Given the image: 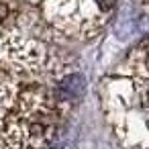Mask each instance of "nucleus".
Segmentation results:
<instances>
[{"label": "nucleus", "instance_id": "nucleus-3", "mask_svg": "<svg viewBox=\"0 0 149 149\" xmlns=\"http://www.w3.org/2000/svg\"><path fill=\"white\" fill-rule=\"evenodd\" d=\"M127 68L131 70V74L143 78V80H149V39L145 43H141L129 57L127 61Z\"/></svg>", "mask_w": 149, "mask_h": 149}, {"label": "nucleus", "instance_id": "nucleus-1", "mask_svg": "<svg viewBox=\"0 0 149 149\" xmlns=\"http://www.w3.org/2000/svg\"><path fill=\"white\" fill-rule=\"evenodd\" d=\"M59 135V112L49 94L41 88L27 90L8 127V139L25 149H51Z\"/></svg>", "mask_w": 149, "mask_h": 149}, {"label": "nucleus", "instance_id": "nucleus-2", "mask_svg": "<svg viewBox=\"0 0 149 149\" xmlns=\"http://www.w3.org/2000/svg\"><path fill=\"white\" fill-rule=\"evenodd\" d=\"M19 96V80L0 63V123L8 114V110L17 104Z\"/></svg>", "mask_w": 149, "mask_h": 149}]
</instances>
